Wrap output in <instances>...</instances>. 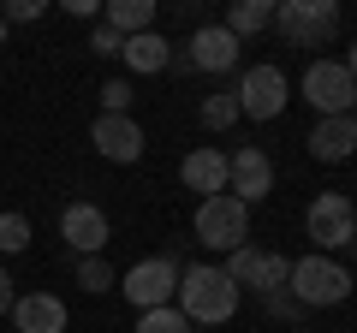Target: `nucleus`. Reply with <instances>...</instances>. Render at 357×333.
<instances>
[{"label":"nucleus","mask_w":357,"mask_h":333,"mask_svg":"<svg viewBox=\"0 0 357 333\" xmlns=\"http://www.w3.org/2000/svg\"><path fill=\"white\" fill-rule=\"evenodd\" d=\"M238 286L227 280V268H208V262H191V268H178V297L173 309L191 327H227L232 316H238Z\"/></svg>","instance_id":"nucleus-1"},{"label":"nucleus","mask_w":357,"mask_h":333,"mask_svg":"<svg viewBox=\"0 0 357 333\" xmlns=\"http://www.w3.org/2000/svg\"><path fill=\"white\" fill-rule=\"evenodd\" d=\"M304 232L316 244V256H340V250H357V203L345 191H316L304 208Z\"/></svg>","instance_id":"nucleus-2"},{"label":"nucleus","mask_w":357,"mask_h":333,"mask_svg":"<svg viewBox=\"0 0 357 333\" xmlns=\"http://www.w3.org/2000/svg\"><path fill=\"white\" fill-rule=\"evenodd\" d=\"M286 292L304 309H333L351 297V274H345L340 256H298L292 274H286Z\"/></svg>","instance_id":"nucleus-3"},{"label":"nucleus","mask_w":357,"mask_h":333,"mask_svg":"<svg viewBox=\"0 0 357 333\" xmlns=\"http://www.w3.org/2000/svg\"><path fill=\"white\" fill-rule=\"evenodd\" d=\"M274 30L292 48H328L340 36V6L333 0H274Z\"/></svg>","instance_id":"nucleus-4"},{"label":"nucleus","mask_w":357,"mask_h":333,"mask_svg":"<svg viewBox=\"0 0 357 333\" xmlns=\"http://www.w3.org/2000/svg\"><path fill=\"white\" fill-rule=\"evenodd\" d=\"M197 244H203V250H244V244H250V208L238 203V196H203V203H197Z\"/></svg>","instance_id":"nucleus-5"},{"label":"nucleus","mask_w":357,"mask_h":333,"mask_svg":"<svg viewBox=\"0 0 357 333\" xmlns=\"http://www.w3.org/2000/svg\"><path fill=\"white\" fill-rule=\"evenodd\" d=\"M304 102L316 107V119H345V114H357V77L345 72V60H310V72H304Z\"/></svg>","instance_id":"nucleus-6"},{"label":"nucleus","mask_w":357,"mask_h":333,"mask_svg":"<svg viewBox=\"0 0 357 333\" xmlns=\"http://www.w3.org/2000/svg\"><path fill=\"white\" fill-rule=\"evenodd\" d=\"M178 268H185L178 256H143L137 268L119 274V292L137 304V316H143V309H167L178 297Z\"/></svg>","instance_id":"nucleus-7"},{"label":"nucleus","mask_w":357,"mask_h":333,"mask_svg":"<svg viewBox=\"0 0 357 333\" xmlns=\"http://www.w3.org/2000/svg\"><path fill=\"white\" fill-rule=\"evenodd\" d=\"M232 95H238V114H250V119H280L286 102H292V84H286L280 65H250V72H238Z\"/></svg>","instance_id":"nucleus-8"},{"label":"nucleus","mask_w":357,"mask_h":333,"mask_svg":"<svg viewBox=\"0 0 357 333\" xmlns=\"http://www.w3.org/2000/svg\"><path fill=\"white\" fill-rule=\"evenodd\" d=\"M286 274H292V262H286L280 250H256V244H244V250H232V256H227V280L238 286V292L250 286L256 297H262V292H280Z\"/></svg>","instance_id":"nucleus-9"},{"label":"nucleus","mask_w":357,"mask_h":333,"mask_svg":"<svg viewBox=\"0 0 357 333\" xmlns=\"http://www.w3.org/2000/svg\"><path fill=\"white\" fill-rule=\"evenodd\" d=\"M185 65H191V72H208V77L238 72V36H232L227 24H197L191 42H185Z\"/></svg>","instance_id":"nucleus-10"},{"label":"nucleus","mask_w":357,"mask_h":333,"mask_svg":"<svg viewBox=\"0 0 357 333\" xmlns=\"http://www.w3.org/2000/svg\"><path fill=\"white\" fill-rule=\"evenodd\" d=\"M60 238L72 256H107V238H114V226H107V215L96 203H66L60 208Z\"/></svg>","instance_id":"nucleus-11"},{"label":"nucleus","mask_w":357,"mask_h":333,"mask_svg":"<svg viewBox=\"0 0 357 333\" xmlns=\"http://www.w3.org/2000/svg\"><path fill=\"white\" fill-rule=\"evenodd\" d=\"M89 143H96V155L114 166H131L143 161V125L131 114H102L96 125H89Z\"/></svg>","instance_id":"nucleus-12"},{"label":"nucleus","mask_w":357,"mask_h":333,"mask_svg":"<svg viewBox=\"0 0 357 333\" xmlns=\"http://www.w3.org/2000/svg\"><path fill=\"white\" fill-rule=\"evenodd\" d=\"M268 191H274V161H268L262 149H238V155H227V196H238L244 208H256Z\"/></svg>","instance_id":"nucleus-13"},{"label":"nucleus","mask_w":357,"mask_h":333,"mask_svg":"<svg viewBox=\"0 0 357 333\" xmlns=\"http://www.w3.org/2000/svg\"><path fill=\"white\" fill-rule=\"evenodd\" d=\"M66 327H72V316L54 292H24L13 304V333H66Z\"/></svg>","instance_id":"nucleus-14"},{"label":"nucleus","mask_w":357,"mask_h":333,"mask_svg":"<svg viewBox=\"0 0 357 333\" xmlns=\"http://www.w3.org/2000/svg\"><path fill=\"white\" fill-rule=\"evenodd\" d=\"M310 155H316L321 166L351 161V155H357V119L351 114H345V119H316V125H310Z\"/></svg>","instance_id":"nucleus-15"},{"label":"nucleus","mask_w":357,"mask_h":333,"mask_svg":"<svg viewBox=\"0 0 357 333\" xmlns=\"http://www.w3.org/2000/svg\"><path fill=\"white\" fill-rule=\"evenodd\" d=\"M178 179H185V191H197V196H220L227 191V155L220 149H191L185 161H178Z\"/></svg>","instance_id":"nucleus-16"},{"label":"nucleus","mask_w":357,"mask_h":333,"mask_svg":"<svg viewBox=\"0 0 357 333\" xmlns=\"http://www.w3.org/2000/svg\"><path fill=\"white\" fill-rule=\"evenodd\" d=\"M119 60H126L131 72H167V65H173V42H167L161 30H143V36H126Z\"/></svg>","instance_id":"nucleus-17"},{"label":"nucleus","mask_w":357,"mask_h":333,"mask_svg":"<svg viewBox=\"0 0 357 333\" xmlns=\"http://www.w3.org/2000/svg\"><path fill=\"white\" fill-rule=\"evenodd\" d=\"M102 24L114 36H143V30H155V0H107Z\"/></svg>","instance_id":"nucleus-18"},{"label":"nucleus","mask_w":357,"mask_h":333,"mask_svg":"<svg viewBox=\"0 0 357 333\" xmlns=\"http://www.w3.org/2000/svg\"><path fill=\"white\" fill-rule=\"evenodd\" d=\"M227 30L232 36H256V30H274V0H232V13H227Z\"/></svg>","instance_id":"nucleus-19"},{"label":"nucleus","mask_w":357,"mask_h":333,"mask_svg":"<svg viewBox=\"0 0 357 333\" xmlns=\"http://www.w3.org/2000/svg\"><path fill=\"white\" fill-rule=\"evenodd\" d=\"M72 280L84 286L89 297H102V292H114V286H119V274H114V262H107V256H77L72 262Z\"/></svg>","instance_id":"nucleus-20"},{"label":"nucleus","mask_w":357,"mask_h":333,"mask_svg":"<svg viewBox=\"0 0 357 333\" xmlns=\"http://www.w3.org/2000/svg\"><path fill=\"white\" fill-rule=\"evenodd\" d=\"M197 114H203V125L208 131H232V125H238V95H232V90H215V95H203V107H197Z\"/></svg>","instance_id":"nucleus-21"},{"label":"nucleus","mask_w":357,"mask_h":333,"mask_svg":"<svg viewBox=\"0 0 357 333\" xmlns=\"http://www.w3.org/2000/svg\"><path fill=\"white\" fill-rule=\"evenodd\" d=\"M30 250V215L0 208V256H24Z\"/></svg>","instance_id":"nucleus-22"},{"label":"nucleus","mask_w":357,"mask_h":333,"mask_svg":"<svg viewBox=\"0 0 357 333\" xmlns=\"http://www.w3.org/2000/svg\"><path fill=\"white\" fill-rule=\"evenodd\" d=\"M131 333H191V321L178 316L173 304H167V309H143V316H137V327H131Z\"/></svg>","instance_id":"nucleus-23"},{"label":"nucleus","mask_w":357,"mask_h":333,"mask_svg":"<svg viewBox=\"0 0 357 333\" xmlns=\"http://www.w3.org/2000/svg\"><path fill=\"white\" fill-rule=\"evenodd\" d=\"M262 309H268V321H280V327H298V316H304V304H298L292 292H262Z\"/></svg>","instance_id":"nucleus-24"},{"label":"nucleus","mask_w":357,"mask_h":333,"mask_svg":"<svg viewBox=\"0 0 357 333\" xmlns=\"http://www.w3.org/2000/svg\"><path fill=\"white\" fill-rule=\"evenodd\" d=\"M131 102H137V95H131L126 77H107L102 84V114H131Z\"/></svg>","instance_id":"nucleus-25"},{"label":"nucleus","mask_w":357,"mask_h":333,"mask_svg":"<svg viewBox=\"0 0 357 333\" xmlns=\"http://www.w3.org/2000/svg\"><path fill=\"white\" fill-rule=\"evenodd\" d=\"M42 13H48L42 0H6V6H0V24H6V30H13V24H36Z\"/></svg>","instance_id":"nucleus-26"},{"label":"nucleus","mask_w":357,"mask_h":333,"mask_svg":"<svg viewBox=\"0 0 357 333\" xmlns=\"http://www.w3.org/2000/svg\"><path fill=\"white\" fill-rule=\"evenodd\" d=\"M89 48L102 54V60H119V48H126V36H114L107 24H96V36H89Z\"/></svg>","instance_id":"nucleus-27"},{"label":"nucleus","mask_w":357,"mask_h":333,"mask_svg":"<svg viewBox=\"0 0 357 333\" xmlns=\"http://www.w3.org/2000/svg\"><path fill=\"white\" fill-rule=\"evenodd\" d=\"M13 304H18V297H13V274L0 268V316H13Z\"/></svg>","instance_id":"nucleus-28"},{"label":"nucleus","mask_w":357,"mask_h":333,"mask_svg":"<svg viewBox=\"0 0 357 333\" xmlns=\"http://www.w3.org/2000/svg\"><path fill=\"white\" fill-rule=\"evenodd\" d=\"M66 13H72V18H96L102 6H96V0H66Z\"/></svg>","instance_id":"nucleus-29"},{"label":"nucleus","mask_w":357,"mask_h":333,"mask_svg":"<svg viewBox=\"0 0 357 333\" xmlns=\"http://www.w3.org/2000/svg\"><path fill=\"white\" fill-rule=\"evenodd\" d=\"M345 72L357 77V36H351V48H345Z\"/></svg>","instance_id":"nucleus-30"},{"label":"nucleus","mask_w":357,"mask_h":333,"mask_svg":"<svg viewBox=\"0 0 357 333\" xmlns=\"http://www.w3.org/2000/svg\"><path fill=\"white\" fill-rule=\"evenodd\" d=\"M286 333H310V327H286Z\"/></svg>","instance_id":"nucleus-31"},{"label":"nucleus","mask_w":357,"mask_h":333,"mask_svg":"<svg viewBox=\"0 0 357 333\" xmlns=\"http://www.w3.org/2000/svg\"><path fill=\"white\" fill-rule=\"evenodd\" d=\"M0 42H6V24H0Z\"/></svg>","instance_id":"nucleus-32"},{"label":"nucleus","mask_w":357,"mask_h":333,"mask_svg":"<svg viewBox=\"0 0 357 333\" xmlns=\"http://www.w3.org/2000/svg\"><path fill=\"white\" fill-rule=\"evenodd\" d=\"M351 119H357V114H351Z\"/></svg>","instance_id":"nucleus-33"}]
</instances>
